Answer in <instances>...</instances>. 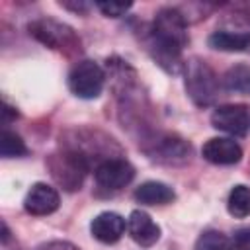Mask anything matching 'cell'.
<instances>
[{"label":"cell","instance_id":"cell-7","mask_svg":"<svg viewBox=\"0 0 250 250\" xmlns=\"http://www.w3.org/2000/svg\"><path fill=\"white\" fill-rule=\"evenodd\" d=\"M29 33L51 49H64V47L76 45V37L72 29L53 20H37L29 23Z\"/></svg>","mask_w":250,"mask_h":250},{"label":"cell","instance_id":"cell-6","mask_svg":"<svg viewBox=\"0 0 250 250\" xmlns=\"http://www.w3.org/2000/svg\"><path fill=\"white\" fill-rule=\"evenodd\" d=\"M94 178L105 189H121L135 178V168L125 158H105L96 166Z\"/></svg>","mask_w":250,"mask_h":250},{"label":"cell","instance_id":"cell-12","mask_svg":"<svg viewBox=\"0 0 250 250\" xmlns=\"http://www.w3.org/2000/svg\"><path fill=\"white\" fill-rule=\"evenodd\" d=\"M174 197V189L162 182H145L135 189V199L143 205H166Z\"/></svg>","mask_w":250,"mask_h":250},{"label":"cell","instance_id":"cell-13","mask_svg":"<svg viewBox=\"0 0 250 250\" xmlns=\"http://www.w3.org/2000/svg\"><path fill=\"white\" fill-rule=\"evenodd\" d=\"M209 45L217 51H246L250 49V31L219 29L209 35Z\"/></svg>","mask_w":250,"mask_h":250},{"label":"cell","instance_id":"cell-8","mask_svg":"<svg viewBox=\"0 0 250 250\" xmlns=\"http://www.w3.org/2000/svg\"><path fill=\"white\" fill-rule=\"evenodd\" d=\"M59 203H61V197H59V191L55 188H51L49 184H43V182H37L29 188L25 199H23V209L29 213V215H35V217H43V215H51L59 209Z\"/></svg>","mask_w":250,"mask_h":250},{"label":"cell","instance_id":"cell-17","mask_svg":"<svg viewBox=\"0 0 250 250\" xmlns=\"http://www.w3.org/2000/svg\"><path fill=\"white\" fill-rule=\"evenodd\" d=\"M0 154L4 158H16V156H23L27 154V146L21 141L20 135L4 129L2 131V139H0Z\"/></svg>","mask_w":250,"mask_h":250},{"label":"cell","instance_id":"cell-19","mask_svg":"<svg viewBox=\"0 0 250 250\" xmlns=\"http://www.w3.org/2000/svg\"><path fill=\"white\" fill-rule=\"evenodd\" d=\"M232 250H250V227H242L232 236Z\"/></svg>","mask_w":250,"mask_h":250},{"label":"cell","instance_id":"cell-15","mask_svg":"<svg viewBox=\"0 0 250 250\" xmlns=\"http://www.w3.org/2000/svg\"><path fill=\"white\" fill-rule=\"evenodd\" d=\"M227 209L232 217L236 219H244L250 215V188L248 186H234L229 193V199H227Z\"/></svg>","mask_w":250,"mask_h":250},{"label":"cell","instance_id":"cell-4","mask_svg":"<svg viewBox=\"0 0 250 250\" xmlns=\"http://www.w3.org/2000/svg\"><path fill=\"white\" fill-rule=\"evenodd\" d=\"M51 170L55 180L68 191L80 189L84 176L88 172V160L84 154L76 150H64L62 154L53 156L51 160Z\"/></svg>","mask_w":250,"mask_h":250},{"label":"cell","instance_id":"cell-16","mask_svg":"<svg viewBox=\"0 0 250 250\" xmlns=\"http://www.w3.org/2000/svg\"><path fill=\"white\" fill-rule=\"evenodd\" d=\"M195 250H232V242L219 230H205L195 242Z\"/></svg>","mask_w":250,"mask_h":250},{"label":"cell","instance_id":"cell-10","mask_svg":"<svg viewBox=\"0 0 250 250\" xmlns=\"http://www.w3.org/2000/svg\"><path fill=\"white\" fill-rule=\"evenodd\" d=\"M125 219L113 211H105L100 213L98 217H94V221L90 223V230L92 236L104 244H113L117 242L123 232H125Z\"/></svg>","mask_w":250,"mask_h":250},{"label":"cell","instance_id":"cell-5","mask_svg":"<svg viewBox=\"0 0 250 250\" xmlns=\"http://www.w3.org/2000/svg\"><path fill=\"white\" fill-rule=\"evenodd\" d=\"M211 125L234 137L250 133V105L246 104H225L215 107L211 113Z\"/></svg>","mask_w":250,"mask_h":250},{"label":"cell","instance_id":"cell-2","mask_svg":"<svg viewBox=\"0 0 250 250\" xmlns=\"http://www.w3.org/2000/svg\"><path fill=\"white\" fill-rule=\"evenodd\" d=\"M186 90L199 107H207L217 100L221 82L205 61L193 57L186 62Z\"/></svg>","mask_w":250,"mask_h":250},{"label":"cell","instance_id":"cell-9","mask_svg":"<svg viewBox=\"0 0 250 250\" xmlns=\"http://www.w3.org/2000/svg\"><path fill=\"white\" fill-rule=\"evenodd\" d=\"M201 154L211 164L229 166V164H236L242 158V148H240V145L234 139L215 137V139H209L203 145Z\"/></svg>","mask_w":250,"mask_h":250},{"label":"cell","instance_id":"cell-21","mask_svg":"<svg viewBox=\"0 0 250 250\" xmlns=\"http://www.w3.org/2000/svg\"><path fill=\"white\" fill-rule=\"evenodd\" d=\"M41 250H78V248H74V246L68 244V242H49V244L43 246Z\"/></svg>","mask_w":250,"mask_h":250},{"label":"cell","instance_id":"cell-18","mask_svg":"<svg viewBox=\"0 0 250 250\" xmlns=\"http://www.w3.org/2000/svg\"><path fill=\"white\" fill-rule=\"evenodd\" d=\"M96 6L107 18H121L131 8V2H98Z\"/></svg>","mask_w":250,"mask_h":250},{"label":"cell","instance_id":"cell-11","mask_svg":"<svg viewBox=\"0 0 250 250\" xmlns=\"http://www.w3.org/2000/svg\"><path fill=\"white\" fill-rule=\"evenodd\" d=\"M127 230L131 238L141 246H152L160 238V227L152 221V217L141 209H135L127 219Z\"/></svg>","mask_w":250,"mask_h":250},{"label":"cell","instance_id":"cell-3","mask_svg":"<svg viewBox=\"0 0 250 250\" xmlns=\"http://www.w3.org/2000/svg\"><path fill=\"white\" fill-rule=\"evenodd\" d=\"M104 82H105V74H104L102 66L90 59L78 61L68 74L70 92L82 100L98 98L104 90Z\"/></svg>","mask_w":250,"mask_h":250},{"label":"cell","instance_id":"cell-1","mask_svg":"<svg viewBox=\"0 0 250 250\" xmlns=\"http://www.w3.org/2000/svg\"><path fill=\"white\" fill-rule=\"evenodd\" d=\"M186 43H188L186 18L176 8L158 10L146 43L152 59L166 72L176 74L182 68V49L186 47Z\"/></svg>","mask_w":250,"mask_h":250},{"label":"cell","instance_id":"cell-20","mask_svg":"<svg viewBox=\"0 0 250 250\" xmlns=\"http://www.w3.org/2000/svg\"><path fill=\"white\" fill-rule=\"evenodd\" d=\"M2 117H4V119H2V123H4V127H6L12 119H16V117H18V111H16L12 105H8V104L4 102V105H2Z\"/></svg>","mask_w":250,"mask_h":250},{"label":"cell","instance_id":"cell-14","mask_svg":"<svg viewBox=\"0 0 250 250\" xmlns=\"http://www.w3.org/2000/svg\"><path fill=\"white\" fill-rule=\"evenodd\" d=\"M223 86L229 92L250 94V64H234L223 74Z\"/></svg>","mask_w":250,"mask_h":250}]
</instances>
